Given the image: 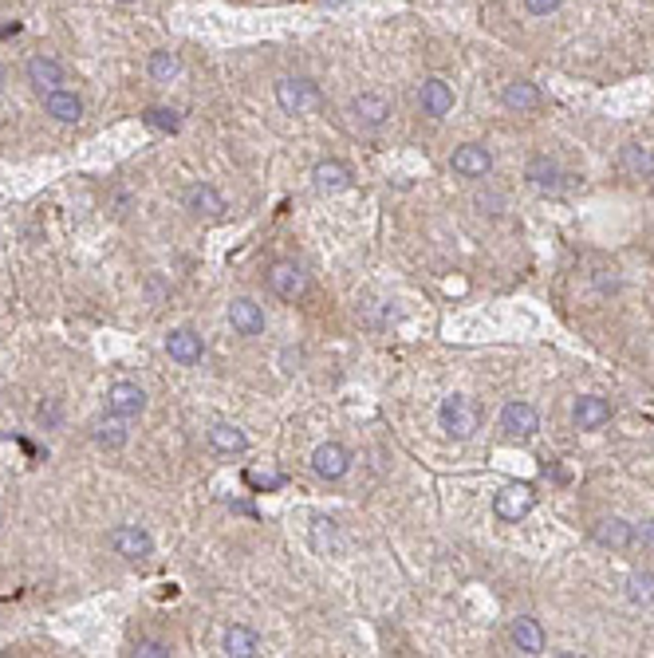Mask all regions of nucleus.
<instances>
[{
    "instance_id": "nucleus-1",
    "label": "nucleus",
    "mask_w": 654,
    "mask_h": 658,
    "mask_svg": "<svg viewBox=\"0 0 654 658\" xmlns=\"http://www.w3.org/2000/svg\"><path fill=\"white\" fill-rule=\"evenodd\" d=\"M438 422H442V430L454 441H466V438L477 434L481 411H477V402L473 399H466V394H449V399L442 402V411H438Z\"/></svg>"
},
{
    "instance_id": "nucleus-2",
    "label": "nucleus",
    "mask_w": 654,
    "mask_h": 658,
    "mask_svg": "<svg viewBox=\"0 0 654 658\" xmlns=\"http://www.w3.org/2000/svg\"><path fill=\"white\" fill-rule=\"evenodd\" d=\"M107 544L115 548V556H122V560H146V556L154 552V537L142 525H115Z\"/></svg>"
},
{
    "instance_id": "nucleus-3",
    "label": "nucleus",
    "mask_w": 654,
    "mask_h": 658,
    "mask_svg": "<svg viewBox=\"0 0 654 658\" xmlns=\"http://www.w3.org/2000/svg\"><path fill=\"white\" fill-rule=\"evenodd\" d=\"M268 288H273L280 300L296 304L303 292H308V276H303V268L296 260H276V265L268 268Z\"/></svg>"
},
{
    "instance_id": "nucleus-4",
    "label": "nucleus",
    "mask_w": 654,
    "mask_h": 658,
    "mask_svg": "<svg viewBox=\"0 0 654 658\" xmlns=\"http://www.w3.org/2000/svg\"><path fill=\"white\" fill-rule=\"evenodd\" d=\"M533 508H536V497H533L528 485H505V489L493 497V513H497L501 520H509V525L524 520Z\"/></svg>"
},
{
    "instance_id": "nucleus-5",
    "label": "nucleus",
    "mask_w": 654,
    "mask_h": 658,
    "mask_svg": "<svg viewBox=\"0 0 654 658\" xmlns=\"http://www.w3.org/2000/svg\"><path fill=\"white\" fill-rule=\"evenodd\" d=\"M276 103L288 111V115H303V111H312L320 103V91L308 79H280L276 83Z\"/></svg>"
},
{
    "instance_id": "nucleus-6",
    "label": "nucleus",
    "mask_w": 654,
    "mask_h": 658,
    "mask_svg": "<svg viewBox=\"0 0 654 658\" xmlns=\"http://www.w3.org/2000/svg\"><path fill=\"white\" fill-rule=\"evenodd\" d=\"M312 469L320 473L323 481H340L347 478V469H351V453L340 441H323V446H315L312 453Z\"/></svg>"
},
{
    "instance_id": "nucleus-7",
    "label": "nucleus",
    "mask_w": 654,
    "mask_h": 658,
    "mask_svg": "<svg viewBox=\"0 0 654 658\" xmlns=\"http://www.w3.org/2000/svg\"><path fill=\"white\" fill-rule=\"evenodd\" d=\"M501 430H505L509 438H533L536 430H540L536 406H533V402H521V399L505 402V411H501Z\"/></svg>"
},
{
    "instance_id": "nucleus-8",
    "label": "nucleus",
    "mask_w": 654,
    "mask_h": 658,
    "mask_svg": "<svg viewBox=\"0 0 654 658\" xmlns=\"http://www.w3.org/2000/svg\"><path fill=\"white\" fill-rule=\"evenodd\" d=\"M107 411L119 414V418H139L146 411V391L139 387V382H111L107 391Z\"/></svg>"
},
{
    "instance_id": "nucleus-9",
    "label": "nucleus",
    "mask_w": 654,
    "mask_h": 658,
    "mask_svg": "<svg viewBox=\"0 0 654 658\" xmlns=\"http://www.w3.org/2000/svg\"><path fill=\"white\" fill-rule=\"evenodd\" d=\"M449 166H454V174H461V178H485L493 169V154L485 150L481 142H466L454 150Z\"/></svg>"
},
{
    "instance_id": "nucleus-10",
    "label": "nucleus",
    "mask_w": 654,
    "mask_h": 658,
    "mask_svg": "<svg viewBox=\"0 0 654 658\" xmlns=\"http://www.w3.org/2000/svg\"><path fill=\"white\" fill-rule=\"evenodd\" d=\"M201 351H206V344H201V335L189 332V327H178V332L166 335V355H170L174 363H182V367L201 363Z\"/></svg>"
},
{
    "instance_id": "nucleus-11",
    "label": "nucleus",
    "mask_w": 654,
    "mask_h": 658,
    "mask_svg": "<svg viewBox=\"0 0 654 658\" xmlns=\"http://www.w3.org/2000/svg\"><path fill=\"white\" fill-rule=\"evenodd\" d=\"M418 103H422L426 115L442 119V115H449V111H454V87H449L446 79H422Z\"/></svg>"
},
{
    "instance_id": "nucleus-12",
    "label": "nucleus",
    "mask_w": 654,
    "mask_h": 658,
    "mask_svg": "<svg viewBox=\"0 0 654 658\" xmlns=\"http://www.w3.org/2000/svg\"><path fill=\"white\" fill-rule=\"evenodd\" d=\"M229 324H233L236 335H261V332H264V312H261V304H253L249 296L233 300V304H229Z\"/></svg>"
},
{
    "instance_id": "nucleus-13",
    "label": "nucleus",
    "mask_w": 654,
    "mask_h": 658,
    "mask_svg": "<svg viewBox=\"0 0 654 658\" xmlns=\"http://www.w3.org/2000/svg\"><path fill=\"white\" fill-rule=\"evenodd\" d=\"M572 418H576L580 430H603L611 422V402L600 399V394H583L576 402V411H572Z\"/></svg>"
},
{
    "instance_id": "nucleus-14",
    "label": "nucleus",
    "mask_w": 654,
    "mask_h": 658,
    "mask_svg": "<svg viewBox=\"0 0 654 658\" xmlns=\"http://www.w3.org/2000/svg\"><path fill=\"white\" fill-rule=\"evenodd\" d=\"M28 83L40 91V95H48L63 83V67L52 60V55H32L28 60Z\"/></svg>"
},
{
    "instance_id": "nucleus-15",
    "label": "nucleus",
    "mask_w": 654,
    "mask_h": 658,
    "mask_svg": "<svg viewBox=\"0 0 654 658\" xmlns=\"http://www.w3.org/2000/svg\"><path fill=\"white\" fill-rule=\"evenodd\" d=\"M351 115H355L359 127H370V131H375V127H382V122H387L390 103H387L382 95H370V91H367V95H355V99H351Z\"/></svg>"
},
{
    "instance_id": "nucleus-16",
    "label": "nucleus",
    "mask_w": 654,
    "mask_h": 658,
    "mask_svg": "<svg viewBox=\"0 0 654 658\" xmlns=\"http://www.w3.org/2000/svg\"><path fill=\"white\" fill-rule=\"evenodd\" d=\"M43 111H48L52 119H60V122H79L83 119V103H79V95L75 91H63V87H55V91L43 95Z\"/></svg>"
},
{
    "instance_id": "nucleus-17",
    "label": "nucleus",
    "mask_w": 654,
    "mask_h": 658,
    "mask_svg": "<svg viewBox=\"0 0 654 658\" xmlns=\"http://www.w3.org/2000/svg\"><path fill=\"white\" fill-rule=\"evenodd\" d=\"M595 540H600L603 548L623 552V548H630V544H635V528H630L623 517H603L600 525H595Z\"/></svg>"
},
{
    "instance_id": "nucleus-18",
    "label": "nucleus",
    "mask_w": 654,
    "mask_h": 658,
    "mask_svg": "<svg viewBox=\"0 0 654 658\" xmlns=\"http://www.w3.org/2000/svg\"><path fill=\"white\" fill-rule=\"evenodd\" d=\"M513 646L521 654H544V627H540L536 619L521 615L513 623Z\"/></svg>"
},
{
    "instance_id": "nucleus-19",
    "label": "nucleus",
    "mask_w": 654,
    "mask_h": 658,
    "mask_svg": "<svg viewBox=\"0 0 654 658\" xmlns=\"http://www.w3.org/2000/svg\"><path fill=\"white\" fill-rule=\"evenodd\" d=\"M186 206L194 209L197 218H221V213H225V198L213 186H206V181H201V186H189Z\"/></svg>"
},
{
    "instance_id": "nucleus-20",
    "label": "nucleus",
    "mask_w": 654,
    "mask_h": 658,
    "mask_svg": "<svg viewBox=\"0 0 654 658\" xmlns=\"http://www.w3.org/2000/svg\"><path fill=\"white\" fill-rule=\"evenodd\" d=\"M312 178H315V189H323V194H340V189L351 186V169L343 162H320L312 169Z\"/></svg>"
},
{
    "instance_id": "nucleus-21",
    "label": "nucleus",
    "mask_w": 654,
    "mask_h": 658,
    "mask_svg": "<svg viewBox=\"0 0 654 658\" xmlns=\"http://www.w3.org/2000/svg\"><path fill=\"white\" fill-rule=\"evenodd\" d=\"M619 166H623V174H630V178H647V174H654V154L639 142H627L623 150H619Z\"/></svg>"
},
{
    "instance_id": "nucleus-22",
    "label": "nucleus",
    "mask_w": 654,
    "mask_h": 658,
    "mask_svg": "<svg viewBox=\"0 0 654 658\" xmlns=\"http://www.w3.org/2000/svg\"><path fill=\"white\" fill-rule=\"evenodd\" d=\"M225 654L229 658H253V654H261V639H256V631H249V627H229L225 631Z\"/></svg>"
},
{
    "instance_id": "nucleus-23",
    "label": "nucleus",
    "mask_w": 654,
    "mask_h": 658,
    "mask_svg": "<svg viewBox=\"0 0 654 658\" xmlns=\"http://www.w3.org/2000/svg\"><path fill=\"white\" fill-rule=\"evenodd\" d=\"M501 103L509 111H536L540 107V91L536 83H524V79H516V83H509L501 91Z\"/></svg>"
},
{
    "instance_id": "nucleus-24",
    "label": "nucleus",
    "mask_w": 654,
    "mask_h": 658,
    "mask_svg": "<svg viewBox=\"0 0 654 658\" xmlns=\"http://www.w3.org/2000/svg\"><path fill=\"white\" fill-rule=\"evenodd\" d=\"M209 441H213V450H221V453H245V450H249V438H245V430H236L229 422L213 426L209 430Z\"/></svg>"
},
{
    "instance_id": "nucleus-25",
    "label": "nucleus",
    "mask_w": 654,
    "mask_h": 658,
    "mask_svg": "<svg viewBox=\"0 0 654 658\" xmlns=\"http://www.w3.org/2000/svg\"><path fill=\"white\" fill-rule=\"evenodd\" d=\"M122 422H127V418H119V414L103 418V422L95 426V441H99V446H103V450H122V446H127V426H122Z\"/></svg>"
},
{
    "instance_id": "nucleus-26",
    "label": "nucleus",
    "mask_w": 654,
    "mask_h": 658,
    "mask_svg": "<svg viewBox=\"0 0 654 658\" xmlns=\"http://www.w3.org/2000/svg\"><path fill=\"white\" fill-rule=\"evenodd\" d=\"M563 174L556 169V162H548V158H533L528 162V181H533L536 189H560L563 181H560Z\"/></svg>"
},
{
    "instance_id": "nucleus-27",
    "label": "nucleus",
    "mask_w": 654,
    "mask_h": 658,
    "mask_svg": "<svg viewBox=\"0 0 654 658\" xmlns=\"http://www.w3.org/2000/svg\"><path fill=\"white\" fill-rule=\"evenodd\" d=\"M627 599L635 607H647V604H654V576L650 572H635L627 580Z\"/></svg>"
},
{
    "instance_id": "nucleus-28",
    "label": "nucleus",
    "mask_w": 654,
    "mask_h": 658,
    "mask_svg": "<svg viewBox=\"0 0 654 658\" xmlns=\"http://www.w3.org/2000/svg\"><path fill=\"white\" fill-rule=\"evenodd\" d=\"M178 72H182V60H178L174 52H154L150 55V75L158 79V83H170V79H178Z\"/></svg>"
},
{
    "instance_id": "nucleus-29",
    "label": "nucleus",
    "mask_w": 654,
    "mask_h": 658,
    "mask_svg": "<svg viewBox=\"0 0 654 658\" xmlns=\"http://www.w3.org/2000/svg\"><path fill=\"white\" fill-rule=\"evenodd\" d=\"M142 122H146V127H154V131H166V134L178 131V115H174V111H166V107H150L142 115Z\"/></svg>"
},
{
    "instance_id": "nucleus-30",
    "label": "nucleus",
    "mask_w": 654,
    "mask_h": 658,
    "mask_svg": "<svg viewBox=\"0 0 654 658\" xmlns=\"http://www.w3.org/2000/svg\"><path fill=\"white\" fill-rule=\"evenodd\" d=\"M134 654H139V658H166V654H174V651H170V643H154V639H146V643L134 646Z\"/></svg>"
},
{
    "instance_id": "nucleus-31",
    "label": "nucleus",
    "mask_w": 654,
    "mask_h": 658,
    "mask_svg": "<svg viewBox=\"0 0 654 658\" xmlns=\"http://www.w3.org/2000/svg\"><path fill=\"white\" fill-rule=\"evenodd\" d=\"M524 8L533 16H548V13H556L560 8V0H524Z\"/></svg>"
},
{
    "instance_id": "nucleus-32",
    "label": "nucleus",
    "mask_w": 654,
    "mask_h": 658,
    "mask_svg": "<svg viewBox=\"0 0 654 658\" xmlns=\"http://www.w3.org/2000/svg\"><path fill=\"white\" fill-rule=\"evenodd\" d=\"M635 540H642V548L654 556V520H647L642 528H635Z\"/></svg>"
},
{
    "instance_id": "nucleus-33",
    "label": "nucleus",
    "mask_w": 654,
    "mask_h": 658,
    "mask_svg": "<svg viewBox=\"0 0 654 658\" xmlns=\"http://www.w3.org/2000/svg\"><path fill=\"white\" fill-rule=\"evenodd\" d=\"M36 418H40V422H55V418H60V411H55V402H52V406H40Z\"/></svg>"
},
{
    "instance_id": "nucleus-34",
    "label": "nucleus",
    "mask_w": 654,
    "mask_h": 658,
    "mask_svg": "<svg viewBox=\"0 0 654 658\" xmlns=\"http://www.w3.org/2000/svg\"><path fill=\"white\" fill-rule=\"evenodd\" d=\"M5 79H8V75H5V63H0V87H5Z\"/></svg>"
},
{
    "instance_id": "nucleus-35",
    "label": "nucleus",
    "mask_w": 654,
    "mask_h": 658,
    "mask_svg": "<svg viewBox=\"0 0 654 658\" xmlns=\"http://www.w3.org/2000/svg\"><path fill=\"white\" fill-rule=\"evenodd\" d=\"M122 5H134V0H122Z\"/></svg>"
},
{
    "instance_id": "nucleus-36",
    "label": "nucleus",
    "mask_w": 654,
    "mask_h": 658,
    "mask_svg": "<svg viewBox=\"0 0 654 658\" xmlns=\"http://www.w3.org/2000/svg\"><path fill=\"white\" fill-rule=\"evenodd\" d=\"M0 525H5V513H0Z\"/></svg>"
}]
</instances>
